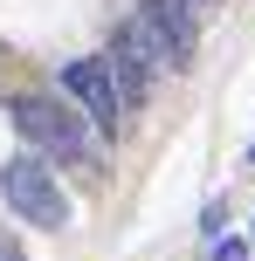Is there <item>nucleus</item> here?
I'll return each instance as SVG.
<instances>
[{
  "instance_id": "nucleus-3",
  "label": "nucleus",
  "mask_w": 255,
  "mask_h": 261,
  "mask_svg": "<svg viewBox=\"0 0 255 261\" xmlns=\"http://www.w3.org/2000/svg\"><path fill=\"white\" fill-rule=\"evenodd\" d=\"M159 62H166V48H159V35H152L145 21H124L118 35H110V76H118V96H124V103H145Z\"/></svg>"
},
{
  "instance_id": "nucleus-1",
  "label": "nucleus",
  "mask_w": 255,
  "mask_h": 261,
  "mask_svg": "<svg viewBox=\"0 0 255 261\" xmlns=\"http://www.w3.org/2000/svg\"><path fill=\"white\" fill-rule=\"evenodd\" d=\"M0 193H7V206L21 213L28 227H49V234H62L69 227V193L55 186V172H49V158H7L0 165Z\"/></svg>"
},
{
  "instance_id": "nucleus-7",
  "label": "nucleus",
  "mask_w": 255,
  "mask_h": 261,
  "mask_svg": "<svg viewBox=\"0 0 255 261\" xmlns=\"http://www.w3.org/2000/svg\"><path fill=\"white\" fill-rule=\"evenodd\" d=\"M0 261H28V254H21V248H14V241H7V234H0Z\"/></svg>"
},
{
  "instance_id": "nucleus-5",
  "label": "nucleus",
  "mask_w": 255,
  "mask_h": 261,
  "mask_svg": "<svg viewBox=\"0 0 255 261\" xmlns=\"http://www.w3.org/2000/svg\"><path fill=\"white\" fill-rule=\"evenodd\" d=\"M62 90L76 96L83 110H90V124L118 130V110H124V96H118V76H110V62H97V55L69 62V69H62Z\"/></svg>"
},
{
  "instance_id": "nucleus-2",
  "label": "nucleus",
  "mask_w": 255,
  "mask_h": 261,
  "mask_svg": "<svg viewBox=\"0 0 255 261\" xmlns=\"http://www.w3.org/2000/svg\"><path fill=\"white\" fill-rule=\"evenodd\" d=\"M14 130L35 144L41 158H69V165H90V138L69 117L55 96H14Z\"/></svg>"
},
{
  "instance_id": "nucleus-6",
  "label": "nucleus",
  "mask_w": 255,
  "mask_h": 261,
  "mask_svg": "<svg viewBox=\"0 0 255 261\" xmlns=\"http://www.w3.org/2000/svg\"><path fill=\"white\" fill-rule=\"evenodd\" d=\"M214 261H248V241H214Z\"/></svg>"
},
{
  "instance_id": "nucleus-4",
  "label": "nucleus",
  "mask_w": 255,
  "mask_h": 261,
  "mask_svg": "<svg viewBox=\"0 0 255 261\" xmlns=\"http://www.w3.org/2000/svg\"><path fill=\"white\" fill-rule=\"evenodd\" d=\"M138 21L159 35V48H166V62H173V69H187V62H193V48H200L193 0H138Z\"/></svg>"
}]
</instances>
